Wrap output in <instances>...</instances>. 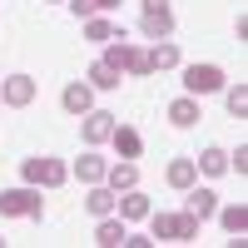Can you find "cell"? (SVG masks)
<instances>
[{"label": "cell", "mask_w": 248, "mask_h": 248, "mask_svg": "<svg viewBox=\"0 0 248 248\" xmlns=\"http://www.w3.org/2000/svg\"><path fill=\"white\" fill-rule=\"evenodd\" d=\"M149 233L164 243H189V238H199V218L194 214H149Z\"/></svg>", "instance_id": "cell-3"}, {"label": "cell", "mask_w": 248, "mask_h": 248, "mask_svg": "<svg viewBox=\"0 0 248 248\" xmlns=\"http://www.w3.org/2000/svg\"><path fill=\"white\" fill-rule=\"evenodd\" d=\"M85 40H94V45H109V40H119V30L109 25L105 15H94V20H85Z\"/></svg>", "instance_id": "cell-23"}, {"label": "cell", "mask_w": 248, "mask_h": 248, "mask_svg": "<svg viewBox=\"0 0 248 248\" xmlns=\"http://www.w3.org/2000/svg\"><path fill=\"white\" fill-rule=\"evenodd\" d=\"M184 194H189V199H184V214H194L199 223L214 218V209H218V194H214V189H194V184H189Z\"/></svg>", "instance_id": "cell-9"}, {"label": "cell", "mask_w": 248, "mask_h": 248, "mask_svg": "<svg viewBox=\"0 0 248 248\" xmlns=\"http://www.w3.org/2000/svg\"><path fill=\"white\" fill-rule=\"evenodd\" d=\"M194 164H199V169L209 174V179H218V174H229V154H223L218 144H209V149H203V154H199Z\"/></svg>", "instance_id": "cell-21"}, {"label": "cell", "mask_w": 248, "mask_h": 248, "mask_svg": "<svg viewBox=\"0 0 248 248\" xmlns=\"http://www.w3.org/2000/svg\"><path fill=\"white\" fill-rule=\"evenodd\" d=\"M105 65H114L119 75H149V55H144L139 45H134V40H109V45H105Z\"/></svg>", "instance_id": "cell-4"}, {"label": "cell", "mask_w": 248, "mask_h": 248, "mask_svg": "<svg viewBox=\"0 0 248 248\" xmlns=\"http://www.w3.org/2000/svg\"><path fill=\"white\" fill-rule=\"evenodd\" d=\"M20 179L35 184V189H60V184L70 179V164H65V159H55V154H35V159L20 164Z\"/></svg>", "instance_id": "cell-1"}, {"label": "cell", "mask_w": 248, "mask_h": 248, "mask_svg": "<svg viewBox=\"0 0 248 248\" xmlns=\"http://www.w3.org/2000/svg\"><path fill=\"white\" fill-rule=\"evenodd\" d=\"M114 209H119L124 223H139V218H149V214H154V209H149V199H144L139 189H124V199L114 203Z\"/></svg>", "instance_id": "cell-11"}, {"label": "cell", "mask_w": 248, "mask_h": 248, "mask_svg": "<svg viewBox=\"0 0 248 248\" xmlns=\"http://www.w3.org/2000/svg\"><path fill=\"white\" fill-rule=\"evenodd\" d=\"M214 214H218V223H223L233 238H243V233H248V209H243V203H229V209H214Z\"/></svg>", "instance_id": "cell-20"}, {"label": "cell", "mask_w": 248, "mask_h": 248, "mask_svg": "<svg viewBox=\"0 0 248 248\" xmlns=\"http://www.w3.org/2000/svg\"><path fill=\"white\" fill-rule=\"evenodd\" d=\"M144 55H149V75H154V70H174V65H179V45H174V40H154Z\"/></svg>", "instance_id": "cell-14"}, {"label": "cell", "mask_w": 248, "mask_h": 248, "mask_svg": "<svg viewBox=\"0 0 248 248\" xmlns=\"http://www.w3.org/2000/svg\"><path fill=\"white\" fill-rule=\"evenodd\" d=\"M60 105H65L70 114H90V109H94V90H90V79H70L65 94H60Z\"/></svg>", "instance_id": "cell-8"}, {"label": "cell", "mask_w": 248, "mask_h": 248, "mask_svg": "<svg viewBox=\"0 0 248 248\" xmlns=\"http://www.w3.org/2000/svg\"><path fill=\"white\" fill-rule=\"evenodd\" d=\"M114 203H119V194H114V189H105V184H90V194H85V209H90L94 218L114 214Z\"/></svg>", "instance_id": "cell-16"}, {"label": "cell", "mask_w": 248, "mask_h": 248, "mask_svg": "<svg viewBox=\"0 0 248 248\" xmlns=\"http://www.w3.org/2000/svg\"><path fill=\"white\" fill-rule=\"evenodd\" d=\"M124 233H129V223H124V218H114V214H105V218H99V229H94V243L119 248V243H124Z\"/></svg>", "instance_id": "cell-17"}, {"label": "cell", "mask_w": 248, "mask_h": 248, "mask_svg": "<svg viewBox=\"0 0 248 248\" xmlns=\"http://www.w3.org/2000/svg\"><path fill=\"white\" fill-rule=\"evenodd\" d=\"M109 134H114V114L109 109H90L85 114V144L94 149V144H105Z\"/></svg>", "instance_id": "cell-10"}, {"label": "cell", "mask_w": 248, "mask_h": 248, "mask_svg": "<svg viewBox=\"0 0 248 248\" xmlns=\"http://www.w3.org/2000/svg\"><path fill=\"white\" fill-rule=\"evenodd\" d=\"M105 10H119V0H99V15H105Z\"/></svg>", "instance_id": "cell-27"}, {"label": "cell", "mask_w": 248, "mask_h": 248, "mask_svg": "<svg viewBox=\"0 0 248 248\" xmlns=\"http://www.w3.org/2000/svg\"><path fill=\"white\" fill-rule=\"evenodd\" d=\"M164 179H169L174 189H189V184L199 179V164H194V159H174L169 169H164Z\"/></svg>", "instance_id": "cell-22"}, {"label": "cell", "mask_w": 248, "mask_h": 248, "mask_svg": "<svg viewBox=\"0 0 248 248\" xmlns=\"http://www.w3.org/2000/svg\"><path fill=\"white\" fill-rule=\"evenodd\" d=\"M229 169H238V174H248V144H238V149L229 154Z\"/></svg>", "instance_id": "cell-26"}, {"label": "cell", "mask_w": 248, "mask_h": 248, "mask_svg": "<svg viewBox=\"0 0 248 248\" xmlns=\"http://www.w3.org/2000/svg\"><path fill=\"white\" fill-rule=\"evenodd\" d=\"M164 114H169V124H179V129H189V124H199V119H203L194 94H179V99H174V105L164 109Z\"/></svg>", "instance_id": "cell-13"}, {"label": "cell", "mask_w": 248, "mask_h": 248, "mask_svg": "<svg viewBox=\"0 0 248 248\" xmlns=\"http://www.w3.org/2000/svg\"><path fill=\"white\" fill-rule=\"evenodd\" d=\"M0 99H5L10 109H25L35 99V79L30 75H5V85H0Z\"/></svg>", "instance_id": "cell-7"}, {"label": "cell", "mask_w": 248, "mask_h": 248, "mask_svg": "<svg viewBox=\"0 0 248 248\" xmlns=\"http://www.w3.org/2000/svg\"><path fill=\"white\" fill-rule=\"evenodd\" d=\"M75 174H79V184H105V174H109V164L99 159L94 149L85 154V159H75Z\"/></svg>", "instance_id": "cell-18"}, {"label": "cell", "mask_w": 248, "mask_h": 248, "mask_svg": "<svg viewBox=\"0 0 248 248\" xmlns=\"http://www.w3.org/2000/svg\"><path fill=\"white\" fill-rule=\"evenodd\" d=\"M114 149H119V159H139L144 154V139H139V129H129V124H114Z\"/></svg>", "instance_id": "cell-15"}, {"label": "cell", "mask_w": 248, "mask_h": 248, "mask_svg": "<svg viewBox=\"0 0 248 248\" xmlns=\"http://www.w3.org/2000/svg\"><path fill=\"white\" fill-rule=\"evenodd\" d=\"M223 85H229V75H223L218 65H189V70H184V90H189L194 99L199 94H218Z\"/></svg>", "instance_id": "cell-6"}, {"label": "cell", "mask_w": 248, "mask_h": 248, "mask_svg": "<svg viewBox=\"0 0 248 248\" xmlns=\"http://www.w3.org/2000/svg\"><path fill=\"white\" fill-rule=\"evenodd\" d=\"M223 105H229V114H248V85L238 79V85H223Z\"/></svg>", "instance_id": "cell-24"}, {"label": "cell", "mask_w": 248, "mask_h": 248, "mask_svg": "<svg viewBox=\"0 0 248 248\" xmlns=\"http://www.w3.org/2000/svg\"><path fill=\"white\" fill-rule=\"evenodd\" d=\"M0 218H45V199H40V189H35V184L0 189Z\"/></svg>", "instance_id": "cell-2"}, {"label": "cell", "mask_w": 248, "mask_h": 248, "mask_svg": "<svg viewBox=\"0 0 248 248\" xmlns=\"http://www.w3.org/2000/svg\"><path fill=\"white\" fill-rule=\"evenodd\" d=\"M105 184H109L114 194H124V189H134V184H139V164H134V159H119V164H109V174H105Z\"/></svg>", "instance_id": "cell-12"}, {"label": "cell", "mask_w": 248, "mask_h": 248, "mask_svg": "<svg viewBox=\"0 0 248 248\" xmlns=\"http://www.w3.org/2000/svg\"><path fill=\"white\" fill-rule=\"evenodd\" d=\"M70 10H75L79 20H94V15H99V0H70Z\"/></svg>", "instance_id": "cell-25"}, {"label": "cell", "mask_w": 248, "mask_h": 248, "mask_svg": "<svg viewBox=\"0 0 248 248\" xmlns=\"http://www.w3.org/2000/svg\"><path fill=\"white\" fill-rule=\"evenodd\" d=\"M139 30H144V40H169V35H174V10H169V0H144Z\"/></svg>", "instance_id": "cell-5"}, {"label": "cell", "mask_w": 248, "mask_h": 248, "mask_svg": "<svg viewBox=\"0 0 248 248\" xmlns=\"http://www.w3.org/2000/svg\"><path fill=\"white\" fill-rule=\"evenodd\" d=\"M85 79H90V90H119V79H124V75H119L114 65H105V60H94V65L85 70Z\"/></svg>", "instance_id": "cell-19"}]
</instances>
